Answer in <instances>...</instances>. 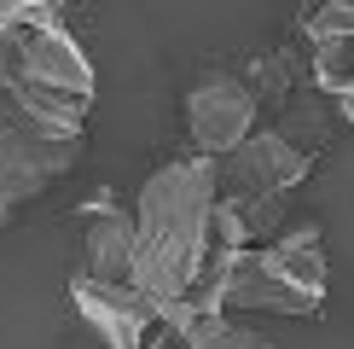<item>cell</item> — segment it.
<instances>
[{"mask_svg": "<svg viewBox=\"0 0 354 349\" xmlns=\"http://www.w3.org/2000/svg\"><path fill=\"white\" fill-rule=\"evenodd\" d=\"M209 210H215V157L192 152L163 163L134 198V262L128 280L163 303L192 297L209 251Z\"/></svg>", "mask_w": 354, "mask_h": 349, "instance_id": "6da1fadb", "label": "cell"}, {"mask_svg": "<svg viewBox=\"0 0 354 349\" xmlns=\"http://www.w3.org/2000/svg\"><path fill=\"white\" fill-rule=\"evenodd\" d=\"M308 169H314V157L302 145H290L273 128H250L227 157H215V193L227 204H239L250 233H256V215H273V204L290 186H302Z\"/></svg>", "mask_w": 354, "mask_h": 349, "instance_id": "7a4b0ae2", "label": "cell"}, {"mask_svg": "<svg viewBox=\"0 0 354 349\" xmlns=\"http://www.w3.org/2000/svg\"><path fill=\"white\" fill-rule=\"evenodd\" d=\"M70 303L87 326L99 332L105 349H163L169 343V303L140 291L134 280H93L76 274L70 280Z\"/></svg>", "mask_w": 354, "mask_h": 349, "instance_id": "3957f363", "label": "cell"}, {"mask_svg": "<svg viewBox=\"0 0 354 349\" xmlns=\"http://www.w3.org/2000/svg\"><path fill=\"white\" fill-rule=\"evenodd\" d=\"M261 116V93L239 76H203L198 87L186 93V134H192V152L203 157H227Z\"/></svg>", "mask_w": 354, "mask_h": 349, "instance_id": "277c9868", "label": "cell"}, {"mask_svg": "<svg viewBox=\"0 0 354 349\" xmlns=\"http://www.w3.org/2000/svg\"><path fill=\"white\" fill-rule=\"evenodd\" d=\"M82 140H58V134H41V128L18 123L6 105H0V198L18 210L24 198H35L47 181H58L70 163H76Z\"/></svg>", "mask_w": 354, "mask_h": 349, "instance_id": "5b68a950", "label": "cell"}, {"mask_svg": "<svg viewBox=\"0 0 354 349\" xmlns=\"http://www.w3.org/2000/svg\"><path fill=\"white\" fill-rule=\"evenodd\" d=\"M12 70L29 76V82L64 87V93H76V99H93V64H87V53L76 47V35H70L64 24H41V29H29V35H18Z\"/></svg>", "mask_w": 354, "mask_h": 349, "instance_id": "8992f818", "label": "cell"}, {"mask_svg": "<svg viewBox=\"0 0 354 349\" xmlns=\"http://www.w3.org/2000/svg\"><path fill=\"white\" fill-rule=\"evenodd\" d=\"M82 274L93 280H128V262H134V210H116V204H87L82 210Z\"/></svg>", "mask_w": 354, "mask_h": 349, "instance_id": "52a82bcc", "label": "cell"}, {"mask_svg": "<svg viewBox=\"0 0 354 349\" xmlns=\"http://www.w3.org/2000/svg\"><path fill=\"white\" fill-rule=\"evenodd\" d=\"M169 343L174 349H273L232 309H203V303H186V297L169 303Z\"/></svg>", "mask_w": 354, "mask_h": 349, "instance_id": "ba28073f", "label": "cell"}, {"mask_svg": "<svg viewBox=\"0 0 354 349\" xmlns=\"http://www.w3.org/2000/svg\"><path fill=\"white\" fill-rule=\"evenodd\" d=\"M261 262L279 274L285 285H297L302 297H326V256H319V227H302V233H285L279 244H261Z\"/></svg>", "mask_w": 354, "mask_h": 349, "instance_id": "9c48e42d", "label": "cell"}, {"mask_svg": "<svg viewBox=\"0 0 354 349\" xmlns=\"http://www.w3.org/2000/svg\"><path fill=\"white\" fill-rule=\"evenodd\" d=\"M326 6H343V0H297V18H314V12H326Z\"/></svg>", "mask_w": 354, "mask_h": 349, "instance_id": "30bf717a", "label": "cell"}, {"mask_svg": "<svg viewBox=\"0 0 354 349\" xmlns=\"http://www.w3.org/2000/svg\"><path fill=\"white\" fill-rule=\"evenodd\" d=\"M337 99H343V116H348V128H354V87H348V93H337Z\"/></svg>", "mask_w": 354, "mask_h": 349, "instance_id": "8fae6325", "label": "cell"}, {"mask_svg": "<svg viewBox=\"0 0 354 349\" xmlns=\"http://www.w3.org/2000/svg\"><path fill=\"white\" fill-rule=\"evenodd\" d=\"M6 222H12V204H6V198H0V227H6Z\"/></svg>", "mask_w": 354, "mask_h": 349, "instance_id": "7c38bea8", "label": "cell"}, {"mask_svg": "<svg viewBox=\"0 0 354 349\" xmlns=\"http://www.w3.org/2000/svg\"><path fill=\"white\" fill-rule=\"evenodd\" d=\"M163 349H174V343H163Z\"/></svg>", "mask_w": 354, "mask_h": 349, "instance_id": "4fadbf2b", "label": "cell"}]
</instances>
